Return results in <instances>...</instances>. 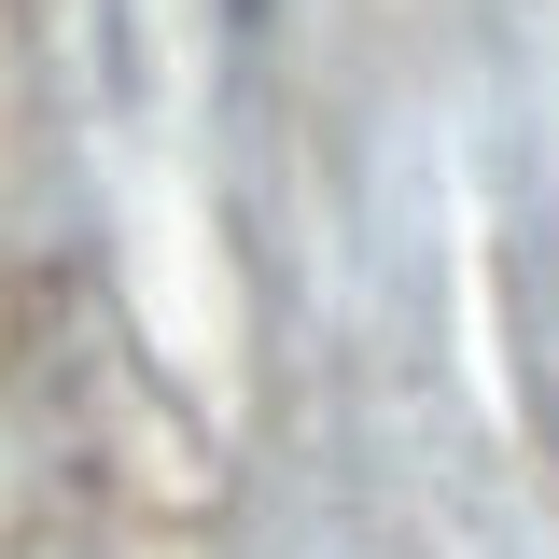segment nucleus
<instances>
[{
    "mask_svg": "<svg viewBox=\"0 0 559 559\" xmlns=\"http://www.w3.org/2000/svg\"><path fill=\"white\" fill-rule=\"evenodd\" d=\"M112 28H127V57L168 43V70H182V43H238V28H252V0H112Z\"/></svg>",
    "mask_w": 559,
    "mask_h": 559,
    "instance_id": "obj_1",
    "label": "nucleus"
}]
</instances>
